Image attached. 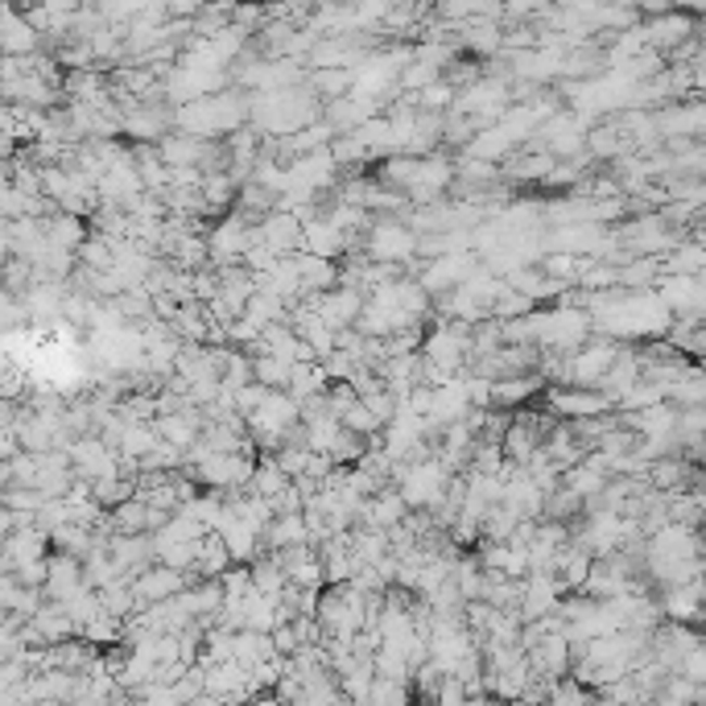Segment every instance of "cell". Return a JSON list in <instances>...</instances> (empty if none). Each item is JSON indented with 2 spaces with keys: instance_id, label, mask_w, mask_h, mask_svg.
<instances>
[{
  "instance_id": "1",
  "label": "cell",
  "mask_w": 706,
  "mask_h": 706,
  "mask_svg": "<svg viewBox=\"0 0 706 706\" xmlns=\"http://www.w3.org/2000/svg\"><path fill=\"white\" fill-rule=\"evenodd\" d=\"M364 236H368V244H364L368 261H384V265H405L417 249V236L401 224V215L396 219H373Z\"/></svg>"
},
{
  "instance_id": "2",
  "label": "cell",
  "mask_w": 706,
  "mask_h": 706,
  "mask_svg": "<svg viewBox=\"0 0 706 706\" xmlns=\"http://www.w3.org/2000/svg\"><path fill=\"white\" fill-rule=\"evenodd\" d=\"M607 409H616L612 405V396L600 393V389H582V384H558V389H550V414L554 417H595V414H607Z\"/></svg>"
},
{
  "instance_id": "3",
  "label": "cell",
  "mask_w": 706,
  "mask_h": 706,
  "mask_svg": "<svg viewBox=\"0 0 706 706\" xmlns=\"http://www.w3.org/2000/svg\"><path fill=\"white\" fill-rule=\"evenodd\" d=\"M0 46L9 54H25L38 46V29L29 25V17H13V9H4L0 13Z\"/></svg>"
},
{
  "instance_id": "4",
  "label": "cell",
  "mask_w": 706,
  "mask_h": 706,
  "mask_svg": "<svg viewBox=\"0 0 706 706\" xmlns=\"http://www.w3.org/2000/svg\"><path fill=\"white\" fill-rule=\"evenodd\" d=\"M252 380L256 384H265V389H286V380H290V364L286 360H277V355H252Z\"/></svg>"
},
{
  "instance_id": "5",
  "label": "cell",
  "mask_w": 706,
  "mask_h": 706,
  "mask_svg": "<svg viewBox=\"0 0 706 706\" xmlns=\"http://www.w3.org/2000/svg\"><path fill=\"white\" fill-rule=\"evenodd\" d=\"M286 579L293 582V587H311V591H318L323 587V562H318V554H311V558L293 562L290 570H286Z\"/></svg>"
},
{
  "instance_id": "6",
  "label": "cell",
  "mask_w": 706,
  "mask_h": 706,
  "mask_svg": "<svg viewBox=\"0 0 706 706\" xmlns=\"http://www.w3.org/2000/svg\"><path fill=\"white\" fill-rule=\"evenodd\" d=\"M0 483H4V467H0Z\"/></svg>"
}]
</instances>
